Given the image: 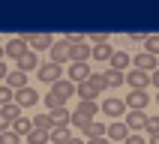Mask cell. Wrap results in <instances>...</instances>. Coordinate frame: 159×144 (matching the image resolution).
<instances>
[{
	"mask_svg": "<svg viewBox=\"0 0 159 144\" xmlns=\"http://www.w3.org/2000/svg\"><path fill=\"white\" fill-rule=\"evenodd\" d=\"M69 96H75V84H72V81H66V78L54 81L51 90H48V96H45V105H48V111H54V108H63Z\"/></svg>",
	"mask_w": 159,
	"mask_h": 144,
	"instance_id": "cell-1",
	"label": "cell"
},
{
	"mask_svg": "<svg viewBox=\"0 0 159 144\" xmlns=\"http://www.w3.org/2000/svg\"><path fill=\"white\" fill-rule=\"evenodd\" d=\"M96 111H99V105L96 102H84V99H81L78 102V108H75V111H69V123L75 126V129H84V126L90 123V120H93V117H96Z\"/></svg>",
	"mask_w": 159,
	"mask_h": 144,
	"instance_id": "cell-2",
	"label": "cell"
},
{
	"mask_svg": "<svg viewBox=\"0 0 159 144\" xmlns=\"http://www.w3.org/2000/svg\"><path fill=\"white\" fill-rule=\"evenodd\" d=\"M123 84H129V90H147L150 87V75L138 69H126L123 72Z\"/></svg>",
	"mask_w": 159,
	"mask_h": 144,
	"instance_id": "cell-3",
	"label": "cell"
},
{
	"mask_svg": "<svg viewBox=\"0 0 159 144\" xmlns=\"http://www.w3.org/2000/svg\"><path fill=\"white\" fill-rule=\"evenodd\" d=\"M99 108H102V114L111 117V120H117V117L126 114V105H123V99H120V96H105Z\"/></svg>",
	"mask_w": 159,
	"mask_h": 144,
	"instance_id": "cell-4",
	"label": "cell"
},
{
	"mask_svg": "<svg viewBox=\"0 0 159 144\" xmlns=\"http://www.w3.org/2000/svg\"><path fill=\"white\" fill-rule=\"evenodd\" d=\"M147 102H150L147 90H129V96L123 99L126 111H144V108H147Z\"/></svg>",
	"mask_w": 159,
	"mask_h": 144,
	"instance_id": "cell-5",
	"label": "cell"
},
{
	"mask_svg": "<svg viewBox=\"0 0 159 144\" xmlns=\"http://www.w3.org/2000/svg\"><path fill=\"white\" fill-rule=\"evenodd\" d=\"M12 102H15L18 108H30V105H36V102H39V93L27 84V87H21V90H15V93H12Z\"/></svg>",
	"mask_w": 159,
	"mask_h": 144,
	"instance_id": "cell-6",
	"label": "cell"
},
{
	"mask_svg": "<svg viewBox=\"0 0 159 144\" xmlns=\"http://www.w3.org/2000/svg\"><path fill=\"white\" fill-rule=\"evenodd\" d=\"M36 75H39V81L42 84H54V81L63 78V66H57V63H45V66H36Z\"/></svg>",
	"mask_w": 159,
	"mask_h": 144,
	"instance_id": "cell-7",
	"label": "cell"
},
{
	"mask_svg": "<svg viewBox=\"0 0 159 144\" xmlns=\"http://www.w3.org/2000/svg\"><path fill=\"white\" fill-rule=\"evenodd\" d=\"M36 66H39V57H36V51H30V48L15 57V69L18 72H33Z\"/></svg>",
	"mask_w": 159,
	"mask_h": 144,
	"instance_id": "cell-8",
	"label": "cell"
},
{
	"mask_svg": "<svg viewBox=\"0 0 159 144\" xmlns=\"http://www.w3.org/2000/svg\"><path fill=\"white\" fill-rule=\"evenodd\" d=\"M129 66H135L138 72H156V66H159V60L153 57V54H135V60L129 63Z\"/></svg>",
	"mask_w": 159,
	"mask_h": 144,
	"instance_id": "cell-9",
	"label": "cell"
},
{
	"mask_svg": "<svg viewBox=\"0 0 159 144\" xmlns=\"http://www.w3.org/2000/svg\"><path fill=\"white\" fill-rule=\"evenodd\" d=\"M48 51H51V60H48V63H57V66L69 63V45L63 42V39H60V42H51Z\"/></svg>",
	"mask_w": 159,
	"mask_h": 144,
	"instance_id": "cell-10",
	"label": "cell"
},
{
	"mask_svg": "<svg viewBox=\"0 0 159 144\" xmlns=\"http://www.w3.org/2000/svg\"><path fill=\"white\" fill-rule=\"evenodd\" d=\"M144 120H147L144 111H126V114H123V123H126L129 132H141V129H144Z\"/></svg>",
	"mask_w": 159,
	"mask_h": 144,
	"instance_id": "cell-11",
	"label": "cell"
},
{
	"mask_svg": "<svg viewBox=\"0 0 159 144\" xmlns=\"http://www.w3.org/2000/svg\"><path fill=\"white\" fill-rule=\"evenodd\" d=\"M21 51H27V39L24 36H15V39H9V42L3 45V57H12V60H15Z\"/></svg>",
	"mask_w": 159,
	"mask_h": 144,
	"instance_id": "cell-12",
	"label": "cell"
},
{
	"mask_svg": "<svg viewBox=\"0 0 159 144\" xmlns=\"http://www.w3.org/2000/svg\"><path fill=\"white\" fill-rule=\"evenodd\" d=\"M3 84H6L12 93L15 90H21V87H27V72H18V69H12V72H6V78H3Z\"/></svg>",
	"mask_w": 159,
	"mask_h": 144,
	"instance_id": "cell-13",
	"label": "cell"
},
{
	"mask_svg": "<svg viewBox=\"0 0 159 144\" xmlns=\"http://www.w3.org/2000/svg\"><path fill=\"white\" fill-rule=\"evenodd\" d=\"M126 135H129V129H126L123 120H114V123L105 126V138H111V141H123Z\"/></svg>",
	"mask_w": 159,
	"mask_h": 144,
	"instance_id": "cell-14",
	"label": "cell"
},
{
	"mask_svg": "<svg viewBox=\"0 0 159 144\" xmlns=\"http://www.w3.org/2000/svg\"><path fill=\"white\" fill-rule=\"evenodd\" d=\"M87 57H90V45L87 42L69 45V63H87Z\"/></svg>",
	"mask_w": 159,
	"mask_h": 144,
	"instance_id": "cell-15",
	"label": "cell"
},
{
	"mask_svg": "<svg viewBox=\"0 0 159 144\" xmlns=\"http://www.w3.org/2000/svg\"><path fill=\"white\" fill-rule=\"evenodd\" d=\"M108 63H111V69H117V72H126V69H129V63H132V57H129L126 51H111Z\"/></svg>",
	"mask_w": 159,
	"mask_h": 144,
	"instance_id": "cell-16",
	"label": "cell"
},
{
	"mask_svg": "<svg viewBox=\"0 0 159 144\" xmlns=\"http://www.w3.org/2000/svg\"><path fill=\"white\" fill-rule=\"evenodd\" d=\"M87 75H90L87 63H69V78H66V81H72V84H81Z\"/></svg>",
	"mask_w": 159,
	"mask_h": 144,
	"instance_id": "cell-17",
	"label": "cell"
},
{
	"mask_svg": "<svg viewBox=\"0 0 159 144\" xmlns=\"http://www.w3.org/2000/svg\"><path fill=\"white\" fill-rule=\"evenodd\" d=\"M48 117H51V126H57V129H66L72 114L66 111V105H63V108H54V111H48Z\"/></svg>",
	"mask_w": 159,
	"mask_h": 144,
	"instance_id": "cell-18",
	"label": "cell"
},
{
	"mask_svg": "<svg viewBox=\"0 0 159 144\" xmlns=\"http://www.w3.org/2000/svg\"><path fill=\"white\" fill-rule=\"evenodd\" d=\"M27 39V45H30V51H33V48H39V51H42V48H51V36L48 33H36V36H24Z\"/></svg>",
	"mask_w": 159,
	"mask_h": 144,
	"instance_id": "cell-19",
	"label": "cell"
},
{
	"mask_svg": "<svg viewBox=\"0 0 159 144\" xmlns=\"http://www.w3.org/2000/svg\"><path fill=\"white\" fill-rule=\"evenodd\" d=\"M111 51H114V48H111L108 42H102V45H93V48H90V57H93V60H102V63H108Z\"/></svg>",
	"mask_w": 159,
	"mask_h": 144,
	"instance_id": "cell-20",
	"label": "cell"
},
{
	"mask_svg": "<svg viewBox=\"0 0 159 144\" xmlns=\"http://www.w3.org/2000/svg\"><path fill=\"white\" fill-rule=\"evenodd\" d=\"M81 132L87 135V138H105V123H99V120H90Z\"/></svg>",
	"mask_w": 159,
	"mask_h": 144,
	"instance_id": "cell-21",
	"label": "cell"
},
{
	"mask_svg": "<svg viewBox=\"0 0 159 144\" xmlns=\"http://www.w3.org/2000/svg\"><path fill=\"white\" fill-rule=\"evenodd\" d=\"M69 138H72L69 126H66V129H57V126H54L51 132H48V144H66Z\"/></svg>",
	"mask_w": 159,
	"mask_h": 144,
	"instance_id": "cell-22",
	"label": "cell"
},
{
	"mask_svg": "<svg viewBox=\"0 0 159 144\" xmlns=\"http://www.w3.org/2000/svg\"><path fill=\"white\" fill-rule=\"evenodd\" d=\"M33 129V123H30V117H18V120H12V132L18 135V138H24L27 132Z\"/></svg>",
	"mask_w": 159,
	"mask_h": 144,
	"instance_id": "cell-23",
	"label": "cell"
},
{
	"mask_svg": "<svg viewBox=\"0 0 159 144\" xmlns=\"http://www.w3.org/2000/svg\"><path fill=\"white\" fill-rule=\"evenodd\" d=\"M30 123H33V129H39V132H45V135L54 129V126H51V117H48V114H36V117H30Z\"/></svg>",
	"mask_w": 159,
	"mask_h": 144,
	"instance_id": "cell-24",
	"label": "cell"
},
{
	"mask_svg": "<svg viewBox=\"0 0 159 144\" xmlns=\"http://www.w3.org/2000/svg\"><path fill=\"white\" fill-rule=\"evenodd\" d=\"M84 84H87V87H93L96 93H102V90H108V87H105V78H102V72H90L87 78H84Z\"/></svg>",
	"mask_w": 159,
	"mask_h": 144,
	"instance_id": "cell-25",
	"label": "cell"
},
{
	"mask_svg": "<svg viewBox=\"0 0 159 144\" xmlns=\"http://www.w3.org/2000/svg\"><path fill=\"white\" fill-rule=\"evenodd\" d=\"M102 78H105V87H120L123 84V72H117V69H108V72H102Z\"/></svg>",
	"mask_w": 159,
	"mask_h": 144,
	"instance_id": "cell-26",
	"label": "cell"
},
{
	"mask_svg": "<svg viewBox=\"0 0 159 144\" xmlns=\"http://www.w3.org/2000/svg\"><path fill=\"white\" fill-rule=\"evenodd\" d=\"M75 96H81L84 102H96V96H99V93H96L93 87H87L84 81H81V84H75Z\"/></svg>",
	"mask_w": 159,
	"mask_h": 144,
	"instance_id": "cell-27",
	"label": "cell"
},
{
	"mask_svg": "<svg viewBox=\"0 0 159 144\" xmlns=\"http://www.w3.org/2000/svg\"><path fill=\"white\" fill-rule=\"evenodd\" d=\"M0 114H3L9 123H12V120H18V117H21V108H18L15 102H9V105H3V108H0Z\"/></svg>",
	"mask_w": 159,
	"mask_h": 144,
	"instance_id": "cell-28",
	"label": "cell"
},
{
	"mask_svg": "<svg viewBox=\"0 0 159 144\" xmlns=\"http://www.w3.org/2000/svg\"><path fill=\"white\" fill-rule=\"evenodd\" d=\"M24 141H27V144H48V135L39 132V129H30V132L24 135Z\"/></svg>",
	"mask_w": 159,
	"mask_h": 144,
	"instance_id": "cell-29",
	"label": "cell"
},
{
	"mask_svg": "<svg viewBox=\"0 0 159 144\" xmlns=\"http://www.w3.org/2000/svg\"><path fill=\"white\" fill-rule=\"evenodd\" d=\"M156 51H159V39L156 36H144V54H153L156 57Z\"/></svg>",
	"mask_w": 159,
	"mask_h": 144,
	"instance_id": "cell-30",
	"label": "cell"
},
{
	"mask_svg": "<svg viewBox=\"0 0 159 144\" xmlns=\"http://www.w3.org/2000/svg\"><path fill=\"white\" fill-rule=\"evenodd\" d=\"M0 144H21V138L12 129H6V132H0Z\"/></svg>",
	"mask_w": 159,
	"mask_h": 144,
	"instance_id": "cell-31",
	"label": "cell"
},
{
	"mask_svg": "<svg viewBox=\"0 0 159 144\" xmlns=\"http://www.w3.org/2000/svg\"><path fill=\"white\" fill-rule=\"evenodd\" d=\"M144 129H147V135H159V120L156 117H147L144 120Z\"/></svg>",
	"mask_w": 159,
	"mask_h": 144,
	"instance_id": "cell-32",
	"label": "cell"
},
{
	"mask_svg": "<svg viewBox=\"0 0 159 144\" xmlns=\"http://www.w3.org/2000/svg\"><path fill=\"white\" fill-rule=\"evenodd\" d=\"M9 102H12V90H9L6 84H0V108L9 105Z\"/></svg>",
	"mask_w": 159,
	"mask_h": 144,
	"instance_id": "cell-33",
	"label": "cell"
},
{
	"mask_svg": "<svg viewBox=\"0 0 159 144\" xmlns=\"http://www.w3.org/2000/svg\"><path fill=\"white\" fill-rule=\"evenodd\" d=\"M123 144H144V138H141L138 132H129V135L123 138Z\"/></svg>",
	"mask_w": 159,
	"mask_h": 144,
	"instance_id": "cell-34",
	"label": "cell"
},
{
	"mask_svg": "<svg viewBox=\"0 0 159 144\" xmlns=\"http://www.w3.org/2000/svg\"><path fill=\"white\" fill-rule=\"evenodd\" d=\"M90 42H93V45H102V42H108V36L105 33H93V36H90Z\"/></svg>",
	"mask_w": 159,
	"mask_h": 144,
	"instance_id": "cell-35",
	"label": "cell"
},
{
	"mask_svg": "<svg viewBox=\"0 0 159 144\" xmlns=\"http://www.w3.org/2000/svg\"><path fill=\"white\" fill-rule=\"evenodd\" d=\"M84 144H111L108 138H90V141H84Z\"/></svg>",
	"mask_w": 159,
	"mask_h": 144,
	"instance_id": "cell-36",
	"label": "cell"
},
{
	"mask_svg": "<svg viewBox=\"0 0 159 144\" xmlns=\"http://www.w3.org/2000/svg\"><path fill=\"white\" fill-rule=\"evenodd\" d=\"M6 72H9V69H6V63L0 60V84H3V78H6Z\"/></svg>",
	"mask_w": 159,
	"mask_h": 144,
	"instance_id": "cell-37",
	"label": "cell"
},
{
	"mask_svg": "<svg viewBox=\"0 0 159 144\" xmlns=\"http://www.w3.org/2000/svg\"><path fill=\"white\" fill-rule=\"evenodd\" d=\"M6 129H9V120H6L3 114H0V132H6Z\"/></svg>",
	"mask_w": 159,
	"mask_h": 144,
	"instance_id": "cell-38",
	"label": "cell"
},
{
	"mask_svg": "<svg viewBox=\"0 0 159 144\" xmlns=\"http://www.w3.org/2000/svg\"><path fill=\"white\" fill-rule=\"evenodd\" d=\"M66 144H84V141H81V138H75V135H72V138H69V141H66Z\"/></svg>",
	"mask_w": 159,
	"mask_h": 144,
	"instance_id": "cell-39",
	"label": "cell"
},
{
	"mask_svg": "<svg viewBox=\"0 0 159 144\" xmlns=\"http://www.w3.org/2000/svg\"><path fill=\"white\" fill-rule=\"evenodd\" d=\"M0 60H3V48H0Z\"/></svg>",
	"mask_w": 159,
	"mask_h": 144,
	"instance_id": "cell-40",
	"label": "cell"
}]
</instances>
